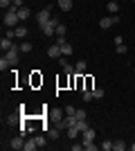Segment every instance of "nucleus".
Masks as SVG:
<instances>
[{
    "label": "nucleus",
    "mask_w": 135,
    "mask_h": 151,
    "mask_svg": "<svg viewBox=\"0 0 135 151\" xmlns=\"http://www.w3.org/2000/svg\"><path fill=\"white\" fill-rule=\"evenodd\" d=\"M50 117H52L54 122H61V120H63V111H61V108H59V111H52Z\"/></svg>",
    "instance_id": "nucleus-17"
},
{
    "label": "nucleus",
    "mask_w": 135,
    "mask_h": 151,
    "mask_svg": "<svg viewBox=\"0 0 135 151\" xmlns=\"http://www.w3.org/2000/svg\"><path fill=\"white\" fill-rule=\"evenodd\" d=\"M131 151H135V142H133V145H131Z\"/></svg>",
    "instance_id": "nucleus-38"
},
{
    "label": "nucleus",
    "mask_w": 135,
    "mask_h": 151,
    "mask_svg": "<svg viewBox=\"0 0 135 151\" xmlns=\"http://www.w3.org/2000/svg\"><path fill=\"white\" fill-rule=\"evenodd\" d=\"M11 47H14L11 38H9V36H2V41H0V50H2V52H7V50H11Z\"/></svg>",
    "instance_id": "nucleus-8"
},
{
    "label": "nucleus",
    "mask_w": 135,
    "mask_h": 151,
    "mask_svg": "<svg viewBox=\"0 0 135 151\" xmlns=\"http://www.w3.org/2000/svg\"><path fill=\"white\" fill-rule=\"evenodd\" d=\"M115 2H117V0H115Z\"/></svg>",
    "instance_id": "nucleus-40"
},
{
    "label": "nucleus",
    "mask_w": 135,
    "mask_h": 151,
    "mask_svg": "<svg viewBox=\"0 0 135 151\" xmlns=\"http://www.w3.org/2000/svg\"><path fill=\"white\" fill-rule=\"evenodd\" d=\"M14 7H16V9H20V7H25V5H23V0H14Z\"/></svg>",
    "instance_id": "nucleus-35"
},
{
    "label": "nucleus",
    "mask_w": 135,
    "mask_h": 151,
    "mask_svg": "<svg viewBox=\"0 0 135 151\" xmlns=\"http://www.w3.org/2000/svg\"><path fill=\"white\" fill-rule=\"evenodd\" d=\"M0 7L7 12V9H11V7H14V0H0Z\"/></svg>",
    "instance_id": "nucleus-26"
},
{
    "label": "nucleus",
    "mask_w": 135,
    "mask_h": 151,
    "mask_svg": "<svg viewBox=\"0 0 135 151\" xmlns=\"http://www.w3.org/2000/svg\"><path fill=\"white\" fill-rule=\"evenodd\" d=\"M61 68L65 70V75H72V72H74V65H70L65 59H61Z\"/></svg>",
    "instance_id": "nucleus-15"
},
{
    "label": "nucleus",
    "mask_w": 135,
    "mask_h": 151,
    "mask_svg": "<svg viewBox=\"0 0 135 151\" xmlns=\"http://www.w3.org/2000/svg\"><path fill=\"white\" fill-rule=\"evenodd\" d=\"M18 9L16 7H11V9H7L5 12V18H2V23H5V27H16L18 25Z\"/></svg>",
    "instance_id": "nucleus-1"
},
{
    "label": "nucleus",
    "mask_w": 135,
    "mask_h": 151,
    "mask_svg": "<svg viewBox=\"0 0 135 151\" xmlns=\"http://www.w3.org/2000/svg\"><path fill=\"white\" fill-rule=\"evenodd\" d=\"M77 129H79L81 133H84V131H88L90 126H88V122H86V120H77Z\"/></svg>",
    "instance_id": "nucleus-22"
},
{
    "label": "nucleus",
    "mask_w": 135,
    "mask_h": 151,
    "mask_svg": "<svg viewBox=\"0 0 135 151\" xmlns=\"http://www.w3.org/2000/svg\"><path fill=\"white\" fill-rule=\"evenodd\" d=\"M59 54H61V45H50V50H47V57L50 59H59Z\"/></svg>",
    "instance_id": "nucleus-7"
},
{
    "label": "nucleus",
    "mask_w": 135,
    "mask_h": 151,
    "mask_svg": "<svg viewBox=\"0 0 135 151\" xmlns=\"http://www.w3.org/2000/svg\"><path fill=\"white\" fill-rule=\"evenodd\" d=\"M39 149V145H36V140H25V147H23V151H36Z\"/></svg>",
    "instance_id": "nucleus-10"
},
{
    "label": "nucleus",
    "mask_w": 135,
    "mask_h": 151,
    "mask_svg": "<svg viewBox=\"0 0 135 151\" xmlns=\"http://www.w3.org/2000/svg\"><path fill=\"white\" fill-rule=\"evenodd\" d=\"M34 140H36L39 149H43V147H45V138H43V135H34Z\"/></svg>",
    "instance_id": "nucleus-29"
},
{
    "label": "nucleus",
    "mask_w": 135,
    "mask_h": 151,
    "mask_svg": "<svg viewBox=\"0 0 135 151\" xmlns=\"http://www.w3.org/2000/svg\"><path fill=\"white\" fill-rule=\"evenodd\" d=\"M18 54H20V47H16V45H14L11 50L5 52V59L11 63V65H16V63H18Z\"/></svg>",
    "instance_id": "nucleus-3"
},
{
    "label": "nucleus",
    "mask_w": 135,
    "mask_h": 151,
    "mask_svg": "<svg viewBox=\"0 0 135 151\" xmlns=\"http://www.w3.org/2000/svg\"><path fill=\"white\" fill-rule=\"evenodd\" d=\"M59 131H61L59 126H54V129H47V138H50V140H56V138H59Z\"/></svg>",
    "instance_id": "nucleus-19"
},
{
    "label": "nucleus",
    "mask_w": 135,
    "mask_h": 151,
    "mask_svg": "<svg viewBox=\"0 0 135 151\" xmlns=\"http://www.w3.org/2000/svg\"><path fill=\"white\" fill-rule=\"evenodd\" d=\"M115 52H117V54H126V45H115Z\"/></svg>",
    "instance_id": "nucleus-31"
},
{
    "label": "nucleus",
    "mask_w": 135,
    "mask_h": 151,
    "mask_svg": "<svg viewBox=\"0 0 135 151\" xmlns=\"http://www.w3.org/2000/svg\"><path fill=\"white\" fill-rule=\"evenodd\" d=\"M104 95H106V93H104L101 88H92V97H95V99H101Z\"/></svg>",
    "instance_id": "nucleus-27"
},
{
    "label": "nucleus",
    "mask_w": 135,
    "mask_h": 151,
    "mask_svg": "<svg viewBox=\"0 0 135 151\" xmlns=\"http://www.w3.org/2000/svg\"><path fill=\"white\" fill-rule=\"evenodd\" d=\"M9 147H11V149H16V151H20L23 147H25V140H23V135H18V138H14L11 142H9Z\"/></svg>",
    "instance_id": "nucleus-6"
},
{
    "label": "nucleus",
    "mask_w": 135,
    "mask_h": 151,
    "mask_svg": "<svg viewBox=\"0 0 135 151\" xmlns=\"http://www.w3.org/2000/svg\"><path fill=\"white\" fill-rule=\"evenodd\" d=\"M84 149H88V151H97L95 140H86V142H84Z\"/></svg>",
    "instance_id": "nucleus-23"
},
{
    "label": "nucleus",
    "mask_w": 135,
    "mask_h": 151,
    "mask_svg": "<svg viewBox=\"0 0 135 151\" xmlns=\"http://www.w3.org/2000/svg\"><path fill=\"white\" fill-rule=\"evenodd\" d=\"M79 133H81V131H79V129H77V124H74V126H70V129H68V138H72V140H74V138L79 135Z\"/></svg>",
    "instance_id": "nucleus-21"
},
{
    "label": "nucleus",
    "mask_w": 135,
    "mask_h": 151,
    "mask_svg": "<svg viewBox=\"0 0 135 151\" xmlns=\"http://www.w3.org/2000/svg\"><path fill=\"white\" fill-rule=\"evenodd\" d=\"M84 149V142H81V145H72V151H81Z\"/></svg>",
    "instance_id": "nucleus-37"
},
{
    "label": "nucleus",
    "mask_w": 135,
    "mask_h": 151,
    "mask_svg": "<svg viewBox=\"0 0 135 151\" xmlns=\"http://www.w3.org/2000/svg\"><path fill=\"white\" fill-rule=\"evenodd\" d=\"M115 23H119V18L113 14L110 18H101V20H99V27H101V29H108V27H110V25H115Z\"/></svg>",
    "instance_id": "nucleus-5"
},
{
    "label": "nucleus",
    "mask_w": 135,
    "mask_h": 151,
    "mask_svg": "<svg viewBox=\"0 0 135 151\" xmlns=\"http://www.w3.org/2000/svg\"><path fill=\"white\" fill-rule=\"evenodd\" d=\"M131 2H135V0H131Z\"/></svg>",
    "instance_id": "nucleus-39"
},
{
    "label": "nucleus",
    "mask_w": 135,
    "mask_h": 151,
    "mask_svg": "<svg viewBox=\"0 0 135 151\" xmlns=\"http://www.w3.org/2000/svg\"><path fill=\"white\" fill-rule=\"evenodd\" d=\"M56 25H59V20H56V18H50V23H47V25H43L41 29H43L45 36H52V34H56Z\"/></svg>",
    "instance_id": "nucleus-4"
},
{
    "label": "nucleus",
    "mask_w": 135,
    "mask_h": 151,
    "mask_svg": "<svg viewBox=\"0 0 135 151\" xmlns=\"http://www.w3.org/2000/svg\"><path fill=\"white\" fill-rule=\"evenodd\" d=\"M86 140H95V129H92V126H90L88 131L81 133V142H86Z\"/></svg>",
    "instance_id": "nucleus-13"
},
{
    "label": "nucleus",
    "mask_w": 135,
    "mask_h": 151,
    "mask_svg": "<svg viewBox=\"0 0 135 151\" xmlns=\"http://www.w3.org/2000/svg\"><path fill=\"white\" fill-rule=\"evenodd\" d=\"M9 65H11V63L7 61V59H5V57L0 59V70H2V72H5V70H7V68H9Z\"/></svg>",
    "instance_id": "nucleus-30"
},
{
    "label": "nucleus",
    "mask_w": 135,
    "mask_h": 151,
    "mask_svg": "<svg viewBox=\"0 0 135 151\" xmlns=\"http://www.w3.org/2000/svg\"><path fill=\"white\" fill-rule=\"evenodd\" d=\"M50 18H52V7H45V9H41L39 16H36V20H39V27L47 25V23H50Z\"/></svg>",
    "instance_id": "nucleus-2"
},
{
    "label": "nucleus",
    "mask_w": 135,
    "mask_h": 151,
    "mask_svg": "<svg viewBox=\"0 0 135 151\" xmlns=\"http://www.w3.org/2000/svg\"><path fill=\"white\" fill-rule=\"evenodd\" d=\"M65 32H68V27H65L63 23H59L56 25V36H65Z\"/></svg>",
    "instance_id": "nucleus-25"
},
{
    "label": "nucleus",
    "mask_w": 135,
    "mask_h": 151,
    "mask_svg": "<svg viewBox=\"0 0 135 151\" xmlns=\"http://www.w3.org/2000/svg\"><path fill=\"white\" fill-rule=\"evenodd\" d=\"M113 149L115 151H124L126 149V142H124V140H115V142H113Z\"/></svg>",
    "instance_id": "nucleus-20"
},
{
    "label": "nucleus",
    "mask_w": 135,
    "mask_h": 151,
    "mask_svg": "<svg viewBox=\"0 0 135 151\" xmlns=\"http://www.w3.org/2000/svg\"><path fill=\"white\" fill-rule=\"evenodd\" d=\"M56 43H59V45H63V43H68V41H65V36H56Z\"/></svg>",
    "instance_id": "nucleus-36"
},
{
    "label": "nucleus",
    "mask_w": 135,
    "mask_h": 151,
    "mask_svg": "<svg viewBox=\"0 0 135 151\" xmlns=\"http://www.w3.org/2000/svg\"><path fill=\"white\" fill-rule=\"evenodd\" d=\"M74 113H77V108H74V106H65V115H74Z\"/></svg>",
    "instance_id": "nucleus-34"
},
{
    "label": "nucleus",
    "mask_w": 135,
    "mask_h": 151,
    "mask_svg": "<svg viewBox=\"0 0 135 151\" xmlns=\"http://www.w3.org/2000/svg\"><path fill=\"white\" fill-rule=\"evenodd\" d=\"M18 47H20V52H23V54H29V52L34 50V45L29 43V41H23V43H20Z\"/></svg>",
    "instance_id": "nucleus-12"
},
{
    "label": "nucleus",
    "mask_w": 135,
    "mask_h": 151,
    "mask_svg": "<svg viewBox=\"0 0 135 151\" xmlns=\"http://www.w3.org/2000/svg\"><path fill=\"white\" fill-rule=\"evenodd\" d=\"M108 12L110 14H117V12H119V5H117L115 0H110V2H108Z\"/></svg>",
    "instance_id": "nucleus-24"
},
{
    "label": "nucleus",
    "mask_w": 135,
    "mask_h": 151,
    "mask_svg": "<svg viewBox=\"0 0 135 151\" xmlns=\"http://www.w3.org/2000/svg\"><path fill=\"white\" fill-rule=\"evenodd\" d=\"M86 65H88V63H86L84 59H81V61H77V65H74V72H77V75H84V72H86Z\"/></svg>",
    "instance_id": "nucleus-14"
},
{
    "label": "nucleus",
    "mask_w": 135,
    "mask_h": 151,
    "mask_svg": "<svg viewBox=\"0 0 135 151\" xmlns=\"http://www.w3.org/2000/svg\"><path fill=\"white\" fill-rule=\"evenodd\" d=\"M61 54H63V57H70V54H72V45L63 43V45H61Z\"/></svg>",
    "instance_id": "nucleus-18"
},
{
    "label": "nucleus",
    "mask_w": 135,
    "mask_h": 151,
    "mask_svg": "<svg viewBox=\"0 0 135 151\" xmlns=\"http://www.w3.org/2000/svg\"><path fill=\"white\" fill-rule=\"evenodd\" d=\"M74 115H77V120H86V111H84V108H77V113H74Z\"/></svg>",
    "instance_id": "nucleus-32"
},
{
    "label": "nucleus",
    "mask_w": 135,
    "mask_h": 151,
    "mask_svg": "<svg viewBox=\"0 0 135 151\" xmlns=\"http://www.w3.org/2000/svg\"><path fill=\"white\" fill-rule=\"evenodd\" d=\"M14 32H16V36H18V38H25V36H27V27H25V25L14 27Z\"/></svg>",
    "instance_id": "nucleus-16"
},
{
    "label": "nucleus",
    "mask_w": 135,
    "mask_h": 151,
    "mask_svg": "<svg viewBox=\"0 0 135 151\" xmlns=\"http://www.w3.org/2000/svg\"><path fill=\"white\" fill-rule=\"evenodd\" d=\"M56 5L61 12H70L72 9V0H56Z\"/></svg>",
    "instance_id": "nucleus-9"
},
{
    "label": "nucleus",
    "mask_w": 135,
    "mask_h": 151,
    "mask_svg": "<svg viewBox=\"0 0 135 151\" xmlns=\"http://www.w3.org/2000/svg\"><path fill=\"white\" fill-rule=\"evenodd\" d=\"M29 16H32V12H29V7H20V9H18V18H20V20H27Z\"/></svg>",
    "instance_id": "nucleus-11"
},
{
    "label": "nucleus",
    "mask_w": 135,
    "mask_h": 151,
    "mask_svg": "<svg viewBox=\"0 0 135 151\" xmlns=\"http://www.w3.org/2000/svg\"><path fill=\"white\" fill-rule=\"evenodd\" d=\"M90 99H95V97H92V90H86L84 93V101H90Z\"/></svg>",
    "instance_id": "nucleus-33"
},
{
    "label": "nucleus",
    "mask_w": 135,
    "mask_h": 151,
    "mask_svg": "<svg viewBox=\"0 0 135 151\" xmlns=\"http://www.w3.org/2000/svg\"><path fill=\"white\" fill-rule=\"evenodd\" d=\"M99 147H101L104 151H113V142H110V140H104V142H101Z\"/></svg>",
    "instance_id": "nucleus-28"
}]
</instances>
